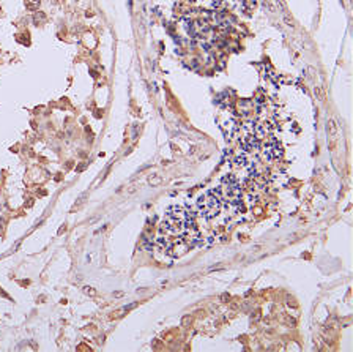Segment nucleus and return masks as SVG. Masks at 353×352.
<instances>
[{"label": "nucleus", "instance_id": "f257e3e1", "mask_svg": "<svg viewBox=\"0 0 353 352\" xmlns=\"http://www.w3.org/2000/svg\"><path fill=\"white\" fill-rule=\"evenodd\" d=\"M199 235L200 232L194 223L192 213L184 207H170L159 226L158 245L166 254L178 257L192 248Z\"/></svg>", "mask_w": 353, "mask_h": 352}, {"label": "nucleus", "instance_id": "f03ea898", "mask_svg": "<svg viewBox=\"0 0 353 352\" xmlns=\"http://www.w3.org/2000/svg\"><path fill=\"white\" fill-rule=\"evenodd\" d=\"M216 191V194L219 196L222 207H227L230 210H238L241 205V183L235 175H225L222 180L219 182L216 188H213Z\"/></svg>", "mask_w": 353, "mask_h": 352}, {"label": "nucleus", "instance_id": "7ed1b4c3", "mask_svg": "<svg viewBox=\"0 0 353 352\" xmlns=\"http://www.w3.org/2000/svg\"><path fill=\"white\" fill-rule=\"evenodd\" d=\"M197 209H199V213H200L205 219H211L221 213V210H222V202H221L219 196L216 194V191L210 190V191L205 193V194L199 199Z\"/></svg>", "mask_w": 353, "mask_h": 352}, {"label": "nucleus", "instance_id": "20e7f679", "mask_svg": "<svg viewBox=\"0 0 353 352\" xmlns=\"http://www.w3.org/2000/svg\"><path fill=\"white\" fill-rule=\"evenodd\" d=\"M260 142H263V153H265L266 158L276 160V158H279L282 155V147H281L279 141L276 139L274 136L266 134V136H263L260 139Z\"/></svg>", "mask_w": 353, "mask_h": 352}, {"label": "nucleus", "instance_id": "39448f33", "mask_svg": "<svg viewBox=\"0 0 353 352\" xmlns=\"http://www.w3.org/2000/svg\"><path fill=\"white\" fill-rule=\"evenodd\" d=\"M25 7H27V10L35 11L38 7H40V0H27V3H25Z\"/></svg>", "mask_w": 353, "mask_h": 352}, {"label": "nucleus", "instance_id": "423d86ee", "mask_svg": "<svg viewBox=\"0 0 353 352\" xmlns=\"http://www.w3.org/2000/svg\"><path fill=\"white\" fill-rule=\"evenodd\" d=\"M46 21V16H44V13H36L35 14V24H40V22H44Z\"/></svg>", "mask_w": 353, "mask_h": 352}]
</instances>
